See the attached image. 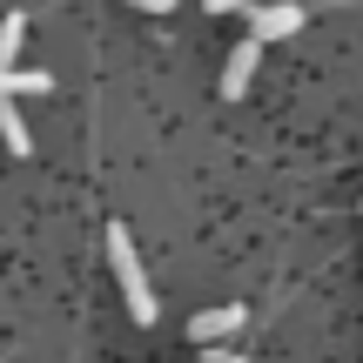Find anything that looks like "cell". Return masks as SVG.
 <instances>
[{
    "label": "cell",
    "instance_id": "cell-5",
    "mask_svg": "<svg viewBox=\"0 0 363 363\" xmlns=\"http://www.w3.org/2000/svg\"><path fill=\"white\" fill-rule=\"evenodd\" d=\"M48 88H54L48 67H13V74L0 67V101H13V94H48Z\"/></svg>",
    "mask_w": 363,
    "mask_h": 363
},
{
    "label": "cell",
    "instance_id": "cell-1",
    "mask_svg": "<svg viewBox=\"0 0 363 363\" xmlns=\"http://www.w3.org/2000/svg\"><path fill=\"white\" fill-rule=\"evenodd\" d=\"M108 256H115V276H121V296H128V316L148 330V323L162 316V303H155V289H148V276H142V256H135V235L121 229V222L108 229Z\"/></svg>",
    "mask_w": 363,
    "mask_h": 363
},
{
    "label": "cell",
    "instance_id": "cell-7",
    "mask_svg": "<svg viewBox=\"0 0 363 363\" xmlns=\"http://www.w3.org/2000/svg\"><path fill=\"white\" fill-rule=\"evenodd\" d=\"M0 142H7L13 155H27V148H34V142H27V121L13 115V101H0Z\"/></svg>",
    "mask_w": 363,
    "mask_h": 363
},
{
    "label": "cell",
    "instance_id": "cell-9",
    "mask_svg": "<svg viewBox=\"0 0 363 363\" xmlns=\"http://www.w3.org/2000/svg\"><path fill=\"white\" fill-rule=\"evenodd\" d=\"M249 0H208V13H242Z\"/></svg>",
    "mask_w": 363,
    "mask_h": 363
},
{
    "label": "cell",
    "instance_id": "cell-4",
    "mask_svg": "<svg viewBox=\"0 0 363 363\" xmlns=\"http://www.w3.org/2000/svg\"><path fill=\"white\" fill-rule=\"evenodd\" d=\"M256 54H262V40H242V48L229 54V61H222V94H249V81H256Z\"/></svg>",
    "mask_w": 363,
    "mask_h": 363
},
{
    "label": "cell",
    "instance_id": "cell-6",
    "mask_svg": "<svg viewBox=\"0 0 363 363\" xmlns=\"http://www.w3.org/2000/svg\"><path fill=\"white\" fill-rule=\"evenodd\" d=\"M21 40H27V21L7 13V21H0V67H7V74H13V61H21Z\"/></svg>",
    "mask_w": 363,
    "mask_h": 363
},
{
    "label": "cell",
    "instance_id": "cell-10",
    "mask_svg": "<svg viewBox=\"0 0 363 363\" xmlns=\"http://www.w3.org/2000/svg\"><path fill=\"white\" fill-rule=\"evenodd\" d=\"M135 7H148V13H169V7H175V0H135Z\"/></svg>",
    "mask_w": 363,
    "mask_h": 363
},
{
    "label": "cell",
    "instance_id": "cell-2",
    "mask_svg": "<svg viewBox=\"0 0 363 363\" xmlns=\"http://www.w3.org/2000/svg\"><path fill=\"white\" fill-rule=\"evenodd\" d=\"M296 27H303V7H296V0L249 13V40H283V34H296Z\"/></svg>",
    "mask_w": 363,
    "mask_h": 363
},
{
    "label": "cell",
    "instance_id": "cell-3",
    "mask_svg": "<svg viewBox=\"0 0 363 363\" xmlns=\"http://www.w3.org/2000/svg\"><path fill=\"white\" fill-rule=\"evenodd\" d=\"M242 303H222V310H202V316H195V323H189V337L195 343H202V350H208V343H222V337H235V330H242Z\"/></svg>",
    "mask_w": 363,
    "mask_h": 363
},
{
    "label": "cell",
    "instance_id": "cell-8",
    "mask_svg": "<svg viewBox=\"0 0 363 363\" xmlns=\"http://www.w3.org/2000/svg\"><path fill=\"white\" fill-rule=\"evenodd\" d=\"M202 363H256V357H235V350H222V343H208V350H202Z\"/></svg>",
    "mask_w": 363,
    "mask_h": 363
}]
</instances>
